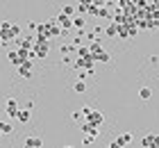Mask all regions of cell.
Here are the masks:
<instances>
[{
  "label": "cell",
  "instance_id": "obj_1",
  "mask_svg": "<svg viewBox=\"0 0 159 148\" xmlns=\"http://www.w3.org/2000/svg\"><path fill=\"white\" fill-rule=\"evenodd\" d=\"M20 36V25L16 23H0V41H2V46H7L9 41H16Z\"/></svg>",
  "mask_w": 159,
  "mask_h": 148
},
{
  "label": "cell",
  "instance_id": "obj_2",
  "mask_svg": "<svg viewBox=\"0 0 159 148\" xmlns=\"http://www.w3.org/2000/svg\"><path fill=\"white\" fill-rule=\"evenodd\" d=\"M48 50H50V43H48L46 39H39V36H37V41H34V48H32L34 59H46V57H48Z\"/></svg>",
  "mask_w": 159,
  "mask_h": 148
},
{
  "label": "cell",
  "instance_id": "obj_3",
  "mask_svg": "<svg viewBox=\"0 0 159 148\" xmlns=\"http://www.w3.org/2000/svg\"><path fill=\"white\" fill-rule=\"evenodd\" d=\"M102 121H105V116H102V112H98V109H91V112L84 116V123L96 125V128H100V125H102Z\"/></svg>",
  "mask_w": 159,
  "mask_h": 148
},
{
  "label": "cell",
  "instance_id": "obj_4",
  "mask_svg": "<svg viewBox=\"0 0 159 148\" xmlns=\"http://www.w3.org/2000/svg\"><path fill=\"white\" fill-rule=\"evenodd\" d=\"M18 103L14 98H7V105H5V112H7V118H16L18 116Z\"/></svg>",
  "mask_w": 159,
  "mask_h": 148
},
{
  "label": "cell",
  "instance_id": "obj_5",
  "mask_svg": "<svg viewBox=\"0 0 159 148\" xmlns=\"http://www.w3.org/2000/svg\"><path fill=\"white\" fill-rule=\"evenodd\" d=\"M143 148H159V135H146L141 139Z\"/></svg>",
  "mask_w": 159,
  "mask_h": 148
},
{
  "label": "cell",
  "instance_id": "obj_6",
  "mask_svg": "<svg viewBox=\"0 0 159 148\" xmlns=\"http://www.w3.org/2000/svg\"><path fill=\"white\" fill-rule=\"evenodd\" d=\"M80 130H82L86 137H91V139H96V137L100 135V128H96V125H89V123H82V125H80Z\"/></svg>",
  "mask_w": 159,
  "mask_h": 148
},
{
  "label": "cell",
  "instance_id": "obj_7",
  "mask_svg": "<svg viewBox=\"0 0 159 148\" xmlns=\"http://www.w3.org/2000/svg\"><path fill=\"white\" fill-rule=\"evenodd\" d=\"M55 23L59 25L61 30H68V27H73V18H68V16H64V14H59V16L55 18Z\"/></svg>",
  "mask_w": 159,
  "mask_h": 148
},
{
  "label": "cell",
  "instance_id": "obj_8",
  "mask_svg": "<svg viewBox=\"0 0 159 148\" xmlns=\"http://www.w3.org/2000/svg\"><path fill=\"white\" fill-rule=\"evenodd\" d=\"M41 146H43V139L41 137H27L25 144H23V148H41Z\"/></svg>",
  "mask_w": 159,
  "mask_h": 148
},
{
  "label": "cell",
  "instance_id": "obj_9",
  "mask_svg": "<svg viewBox=\"0 0 159 148\" xmlns=\"http://www.w3.org/2000/svg\"><path fill=\"white\" fill-rule=\"evenodd\" d=\"M32 66H34V62H25L23 66H18V73H20L25 80H30V78H32Z\"/></svg>",
  "mask_w": 159,
  "mask_h": 148
},
{
  "label": "cell",
  "instance_id": "obj_10",
  "mask_svg": "<svg viewBox=\"0 0 159 148\" xmlns=\"http://www.w3.org/2000/svg\"><path fill=\"white\" fill-rule=\"evenodd\" d=\"M14 132V125L9 121H0V137H5V135H11Z\"/></svg>",
  "mask_w": 159,
  "mask_h": 148
},
{
  "label": "cell",
  "instance_id": "obj_11",
  "mask_svg": "<svg viewBox=\"0 0 159 148\" xmlns=\"http://www.w3.org/2000/svg\"><path fill=\"white\" fill-rule=\"evenodd\" d=\"M61 14H64V16H68V18H75V16H77L75 5H64V7H61Z\"/></svg>",
  "mask_w": 159,
  "mask_h": 148
},
{
  "label": "cell",
  "instance_id": "obj_12",
  "mask_svg": "<svg viewBox=\"0 0 159 148\" xmlns=\"http://www.w3.org/2000/svg\"><path fill=\"white\" fill-rule=\"evenodd\" d=\"M16 121H20V123H27V121H30V107H25V109H18V116H16Z\"/></svg>",
  "mask_w": 159,
  "mask_h": 148
},
{
  "label": "cell",
  "instance_id": "obj_13",
  "mask_svg": "<svg viewBox=\"0 0 159 148\" xmlns=\"http://www.w3.org/2000/svg\"><path fill=\"white\" fill-rule=\"evenodd\" d=\"M89 7H91V0H84V2H80V5L75 7L77 16H80V14H89Z\"/></svg>",
  "mask_w": 159,
  "mask_h": 148
},
{
  "label": "cell",
  "instance_id": "obj_14",
  "mask_svg": "<svg viewBox=\"0 0 159 148\" xmlns=\"http://www.w3.org/2000/svg\"><path fill=\"white\" fill-rule=\"evenodd\" d=\"M139 98H141V100H150V98H152V89L141 87V89H139Z\"/></svg>",
  "mask_w": 159,
  "mask_h": 148
},
{
  "label": "cell",
  "instance_id": "obj_15",
  "mask_svg": "<svg viewBox=\"0 0 159 148\" xmlns=\"http://www.w3.org/2000/svg\"><path fill=\"white\" fill-rule=\"evenodd\" d=\"M109 53H105V50H102V53H100V55H96V57H93V62H100V64H107V62H109Z\"/></svg>",
  "mask_w": 159,
  "mask_h": 148
},
{
  "label": "cell",
  "instance_id": "obj_16",
  "mask_svg": "<svg viewBox=\"0 0 159 148\" xmlns=\"http://www.w3.org/2000/svg\"><path fill=\"white\" fill-rule=\"evenodd\" d=\"M116 139L120 141V146H127L129 141H132V135H129V132H123V135H118Z\"/></svg>",
  "mask_w": 159,
  "mask_h": 148
},
{
  "label": "cell",
  "instance_id": "obj_17",
  "mask_svg": "<svg viewBox=\"0 0 159 148\" xmlns=\"http://www.w3.org/2000/svg\"><path fill=\"white\" fill-rule=\"evenodd\" d=\"M84 25H86V21H84L82 16H75V18H73V27H77L80 32H82V30H84Z\"/></svg>",
  "mask_w": 159,
  "mask_h": 148
},
{
  "label": "cell",
  "instance_id": "obj_18",
  "mask_svg": "<svg viewBox=\"0 0 159 148\" xmlns=\"http://www.w3.org/2000/svg\"><path fill=\"white\" fill-rule=\"evenodd\" d=\"M73 89H75V91H77V93H84V91H86V82H84V80H77V82H75V87H73Z\"/></svg>",
  "mask_w": 159,
  "mask_h": 148
},
{
  "label": "cell",
  "instance_id": "obj_19",
  "mask_svg": "<svg viewBox=\"0 0 159 148\" xmlns=\"http://www.w3.org/2000/svg\"><path fill=\"white\" fill-rule=\"evenodd\" d=\"M105 34H107V36H116V25L109 23V25L105 27Z\"/></svg>",
  "mask_w": 159,
  "mask_h": 148
},
{
  "label": "cell",
  "instance_id": "obj_20",
  "mask_svg": "<svg viewBox=\"0 0 159 148\" xmlns=\"http://www.w3.org/2000/svg\"><path fill=\"white\" fill-rule=\"evenodd\" d=\"M70 118H73V121H75V123H80V125H82V123H84V116H82V114H80V112H73V114H70Z\"/></svg>",
  "mask_w": 159,
  "mask_h": 148
},
{
  "label": "cell",
  "instance_id": "obj_21",
  "mask_svg": "<svg viewBox=\"0 0 159 148\" xmlns=\"http://www.w3.org/2000/svg\"><path fill=\"white\" fill-rule=\"evenodd\" d=\"M27 27H30V32H37V27H39V23H34V21H30V23H27Z\"/></svg>",
  "mask_w": 159,
  "mask_h": 148
},
{
  "label": "cell",
  "instance_id": "obj_22",
  "mask_svg": "<svg viewBox=\"0 0 159 148\" xmlns=\"http://www.w3.org/2000/svg\"><path fill=\"white\" fill-rule=\"evenodd\" d=\"M98 16H111V12H109V9H100Z\"/></svg>",
  "mask_w": 159,
  "mask_h": 148
},
{
  "label": "cell",
  "instance_id": "obj_23",
  "mask_svg": "<svg viewBox=\"0 0 159 148\" xmlns=\"http://www.w3.org/2000/svg\"><path fill=\"white\" fill-rule=\"evenodd\" d=\"M82 144H84V146H91V144H93V139H91V137H84V141H82Z\"/></svg>",
  "mask_w": 159,
  "mask_h": 148
},
{
  "label": "cell",
  "instance_id": "obj_24",
  "mask_svg": "<svg viewBox=\"0 0 159 148\" xmlns=\"http://www.w3.org/2000/svg\"><path fill=\"white\" fill-rule=\"evenodd\" d=\"M64 148H73V146H64Z\"/></svg>",
  "mask_w": 159,
  "mask_h": 148
},
{
  "label": "cell",
  "instance_id": "obj_25",
  "mask_svg": "<svg viewBox=\"0 0 159 148\" xmlns=\"http://www.w3.org/2000/svg\"><path fill=\"white\" fill-rule=\"evenodd\" d=\"M107 148H109V146H107Z\"/></svg>",
  "mask_w": 159,
  "mask_h": 148
}]
</instances>
